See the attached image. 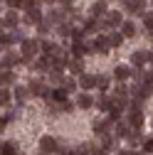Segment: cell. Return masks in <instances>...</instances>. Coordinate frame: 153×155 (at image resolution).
Returning a JSON list of instances; mask_svg holds the SVG:
<instances>
[{"label":"cell","mask_w":153,"mask_h":155,"mask_svg":"<svg viewBox=\"0 0 153 155\" xmlns=\"http://www.w3.org/2000/svg\"><path fill=\"white\" fill-rule=\"evenodd\" d=\"M20 49H22V62L30 64L32 57H35L37 52H42V42H40V40H25V42L20 45Z\"/></svg>","instance_id":"1"},{"label":"cell","mask_w":153,"mask_h":155,"mask_svg":"<svg viewBox=\"0 0 153 155\" xmlns=\"http://www.w3.org/2000/svg\"><path fill=\"white\" fill-rule=\"evenodd\" d=\"M27 86H30L32 96H40V99H52V89H49L45 81H40V79H32Z\"/></svg>","instance_id":"2"},{"label":"cell","mask_w":153,"mask_h":155,"mask_svg":"<svg viewBox=\"0 0 153 155\" xmlns=\"http://www.w3.org/2000/svg\"><path fill=\"white\" fill-rule=\"evenodd\" d=\"M94 52H99V54H106L111 49V40H109V35H97L94 37V42H91Z\"/></svg>","instance_id":"3"},{"label":"cell","mask_w":153,"mask_h":155,"mask_svg":"<svg viewBox=\"0 0 153 155\" xmlns=\"http://www.w3.org/2000/svg\"><path fill=\"white\" fill-rule=\"evenodd\" d=\"M40 150L47 153V155H52V153L59 150V143H57V138H52V135H42V138H40Z\"/></svg>","instance_id":"4"},{"label":"cell","mask_w":153,"mask_h":155,"mask_svg":"<svg viewBox=\"0 0 153 155\" xmlns=\"http://www.w3.org/2000/svg\"><path fill=\"white\" fill-rule=\"evenodd\" d=\"M69 52H72V59H82L84 54H91V52H94V47L87 45V42H74Z\"/></svg>","instance_id":"5"},{"label":"cell","mask_w":153,"mask_h":155,"mask_svg":"<svg viewBox=\"0 0 153 155\" xmlns=\"http://www.w3.org/2000/svg\"><path fill=\"white\" fill-rule=\"evenodd\" d=\"M62 54V47L54 45L49 40H42V57H49V59H57V57Z\"/></svg>","instance_id":"6"},{"label":"cell","mask_w":153,"mask_h":155,"mask_svg":"<svg viewBox=\"0 0 153 155\" xmlns=\"http://www.w3.org/2000/svg\"><path fill=\"white\" fill-rule=\"evenodd\" d=\"M111 123H114L111 118H104V121L99 118V121H94V123H91V128H94V133H97L99 138H104V135L111 133Z\"/></svg>","instance_id":"7"},{"label":"cell","mask_w":153,"mask_h":155,"mask_svg":"<svg viewBox=\"0 0 153 155\" xmlns=\"http://www.w3.org/2000/svg\"><path fill=\"white\" fill-rule=\"evenodd\" d=\"M106 12H109V3H106V0H97V3H91V8H89V15L94 17V20L104 17Z\"/></svg>","instance_id":"8"},{"label":"cell","mask_w":153,"mask_h":155,"mask_svg":"<svg viewBox=\"0 0 153 155\" xmlns=\"http://www.w3.org/2000/svg\"><path fill=\"white\" fill-rule=\"evenodd\" d=\"M124 8H126V12H131V15L143 17V15H146V0H128Z\"/></svg>","instance_id":"9"},{"label":"cell","mask_w":153,"mask_h":155,"mask_svg":"<svg viewBox=\"0 0 153 155\" xmlns=\"http://www.w3.org/2000/svg\"><path fill=\"white\" fill-rule=\"evenodd\" d=\"M126 20H124V15L121 12H116V10H111V12H106V20L101 22L104 27H121Z\"/></svg>","instance_id":"10"},{"label":"cell","mask_w":153,"mask_h":155,"mask_svg":"<svg viewBox=\"0 0 153 155\" xmlns=\"http://www.w3.org/2000/svg\"><path fill=\"white\" fill-rule=\"evenodd\" d=\"M143 111H133V108H128V123H131V128L133 130H141L143 128Z\"/></svg>","instance_id":"11"},{"label":"cell","mask_w":153,"mask_h":155,"mask_svg":"<svg viewBox=\"0 0 153 155\" xmlns=\"http://www.w3.org/2000/svg\"><path fill=\"white\" fill-rule=\"evenodd\" d=\"M76 81H79L82 91H91L94 86H97V76H94V74H89V71H84V74H82V76H79Z\"/></svg>","instance_id":"12"},{"label":"cell","mask_w":153,"mask_h":155,"mask_svg":"<svg viewBox=\"0 0 153 155\" xmlns=\"http://www.w3.org/2000/svg\"><path fill=\"white\" fill-rule=\"evenodd\" d=\"M17 22H20V15L15 10H8L3 15V30H12V27H17Z\"/></svg>","instance_id":"13"},{"label":"cell","mask_w":153,"mask_h":155,"mask_svg":"<svg viewBox=\"0 0 153 155\" xmlns=\"http://www.w3.org/2000/svg\"><path fill=\"white\" fill-rule=\"evenodd\" d=\"M128 96H131V89L121 81L116 89H114V99H116V101H124V104H128Z\"/></svg>","instance_id":"14"},{"label":"cell","mask_w":153,"mask_h":155,"mask_svg":"<svg viewBox=\"0 0 153 155\" xmlns=\"http://www.w3.org/2000/svg\"><path fill=\"white\" fill-rule=\"evenodd\" d=\"M17 62H22V54H15V52H5L3 57V69H12Z\"/></svg>","instance_id":"15"},{"label":"cell","mask_w":153,"mask_h":155,"mask_svg":"<svg viewBox=\"0 0 153 155\" xmlns=\"http://www.w3.org/2000/svg\"><path fill=\"white\" fill-rule=\"evenodd\" d=\"M15 42H25L22 40V37L20 35H12V32H3V35H0V45H3V47H10V45H15Z\"/></svg>","instance_id":"16"},{"label":"cell","mask_w":153,"mask_h":155,"mask_svg":"<svg viewBox=\"0 0 153 155\" xmlns=\"http://www.w3.org/2000/svg\"><path fill=\"white\" fill-rule=\"evenodd\" d=\"M133 133V128H131V123L128 121H121V123H116V138L121 140V138H126L128 140V135Z\"/></svg>","instance_id":"17"},{"label":"cell","mask_w":153,"mask_h":155,"mask_svg":"<svg viewBox=\"0 0 153 155\" xmlns=\"http://www.w3.org/2000/svg\"><path fill=\"white\" fill-rule=\"evenodd\" d=\"M146 62H148V52L138 49V52H133V54H131V67H143Z\"/></svg>","instance_id":"18"},{"label":"cell","mask_w":153,"mask_h":155,"mask_svg":"<svg viewBox=\"0 0 153 155\" xmlns=\"http://www.w3.org/2000/svg\"><path fill=\"white\" fill-rule=\"evenodd\" d=\"M131 74H133V71H131V67H126V64H119L116 69H114V79H119V81H126Z\"/></svg>","instance_id":"19"},{"label":"cell","mask_w":153,"mask_h":155,"mask_svg":"<svg viewBox=\"0 0 153 155\" xmlns=\"http://www.w3.org/2000/svg\"><path fill=\"white\" fill-rule=\"evenodd\" d=\"M94 104H97V101L89 96V91H82V94H79V99H76V106H79V108H91Z\"/></svg>","instance_id":"20"},{"label":"cell","mask_w":153,"mask_h":155,"mask_svg":"<svg viewBox=\"0 0 153 155\" xmlns=\"http://www.w3.org/2000/svg\"><path fill=\"white\" fill-rule=\"evenodd\" d=\"M25 22H27V25H40V22H42V12H40V8L30 10V12L25 15Z\"/></svg>","instance_id":"21"},{"label":"cell","mask_w":153,"mask_h":155,"mask_svg":"<svg viewBox=\"0 0 153 155\" xmlns=\"http://www.w3.org/2000/svg\"><path fill=\"white\" fill-rule=\"evenodd\" d=\"M30 96H32L30 86H17V89H15V101H17V104H22V101H27Z\"/></svg>","instance_id":"22"},{"label":"cell","mask_w":153,"mask_h":155,"mask_svg":"<svg viewBox=\"0 0 153 155\" xmlns=\"http://www.w3.org/2000/svg\"><path fill=\"white\" fill-rule=\"evenodd\" d=\"M52 101H54V104H64V101H67V89H64V86L52 89Z\"/></svg>","instance_id":"23"},{"label":"cell","mask_w":153,"mask_h":155,"mask_svg":"<svg viewBox=\"0 0 153 155\" xmlns=\"http://www.w3.org/2000/svg\"><path fill=\"white\" fill-rule=\"evenodd\" d=\"M74 30H76V27H72V22H64V25H59V27H57V35L67 40V37H74Z\"/></svg>","instance_id":"24"},{"label":"cell","mask_w":153,"mask_h":155,"mask_svg":"<svg viewBox=\"0 0 153 155\" xmlns=\"http://www.w3.org/2000/svg\"><path fill=\"white\" fill-rule=\"evenodd\" d=\"M67 69H69L72 74H76V76H82V74H84V62H82V59H72Z\"/></svg>","instance_id":"25"},{"label":"cell","mask_w":153,"mask_h":155,"mask_svg":"<svg viewBox=\"0 0 153 155\" xmlns=\"http://www.w3.org/2000/svg\"><path fill=\"white\" fill-rule=\"evenodd\" d=\"M97 106H99L101 111H111V108H114V99H109V96L101 94L99 99H97Z\"/></svg>","instance_id":"26"},{"label":"cell","mask_w":153,"mask_h":155,"mask_svg":"<svg viewBox=\"0 0 153 155\" xmlns=\"http://www.w3.org/2000/svg\"><path fill=\"white\" fill-rule=\"evenodd\" d=\"M0 81H3V86L15 84V71H12V69H3V74H0Z\"/></svg>","instance_id":"27"},{"label":"cell","mask_w":153,"mask_h":155,"mask_svg":"<svg viewBox=\"0 0 153 155\" xmlns=\"http://www.w3.org/2000/svg\"><path fill=\"white\" fill-rule=\"evenodd\" d=\"M121 32H124V37H136L138 30H136V25H133L131 20H126V22L121 25Z\"/></svg>","instance_id":"28"},{"label":"cell","mask_w":153,"mask_h":155,"mask_svg":"<svg viewBox=\"0 0 153 155\" xmlns=\"http://www.w3.org/2000/svg\"><path fill=\"white\" fill-rule=\"evenodd\" d=\"M116 143H119V138H111V135H104L101 138V148L104 150H116Z\"/></svg>","instance_id":"29"},{"label":"cell","mask_w":153,"mask_h":155,"mask_svg":"<svg viewBox=\"0 0 153 155\" xmlns=\"http://www.w3.org/2000/svg\"><path fill=\"white\" fill-rule=\"evenodd\" d=\"M109 86H111V79H109V76H104V74H99V76H97V89L106 91Z\"/></svg>","instance_id":"30"},{"label":"cell","mask_w":153,"mask_h":155,"mask_svg":"<svg viewBox=\"0 0 153 155\" xmlns=\"http://www.w3.org/2000/svg\"><path fill=\"white\" fill-rule=\"evenodd\" d=\"M12 96H15V94H10V89H8V86H3V91H0V104H3V108L10 104Z\"/></svg>","instance_id":"31"},{"label":"cell","mask_w":153,"mask_h":155,"mask_svg":"<svg viewBox=\"0 0 153 155\" xmlns=\"http://www.w3.org/2000/svg\"><path fill=\"white\" fill-rule=\"evenodd\" d=\"M49 27H52V22H49V20H42L40 25H37V35H40V37L49 35Z\"/></svg>","instance_id":"32"},{"label":"cell","mask_w":153,"mask_h":155,"mask_svg":"<svg viewBox=\"0 0 153 155\" xmlns=\"http://www.w3.org/2000/svg\"><path fill=\"white\" fill-rule=\"evenodd\" d=\"M0 153H3V155H15L17 153V145L15 143H3V145H0Z\"/></svg>","instance_id":"33"},{"label":"cell","mask_w":153,"mask_h":155,"mask_svg":"<svg viewBox=\"0 0 153 155\" xmlns=\"http://www.w3.org/2000/svg\"><path fill=\"white\" fill-rule=\"evenodd\" d=\"M109 40H111V47H119V45L124 42V32H111Z\"/></svg>","instance_id":"34"},{"label":"cell","mask_w":153,"mask_h":155,"mask_svg":"<svg viewBox=\"0 0 153 155\" xmlns=\"http://www.w3.org/2000/svg\"><path fill=\"white\" fill-rule=\"evenodd\" d=\"M143 27L148 30V35H153V12H146L143 15Z\"/></svg>","instance_id":"35"},{"label":"cell","mask_w":153,"mask_h":155,"mask_svg":"<svg viewBox=\"0 0 153 155\" xmlns=\"http://www.w3.org/2000/svg\"><path fill=\"white\" fill-rule=\"evenodd\" d=\"M49 79H52L54 84H59V81L64 84V79H62V71H59V69H52V71H49Z\"/></svg>","instance_id":"36"},{"label":"cell","mask_w":153,"mask_h":155,"mask_svg":"<svg viewBox=\"0 0 153 155\" xmlns=\"http://www.w3.org/2000/svg\"><path fill=\"white\" fill-rule=\"evenodd\" d=\"M128 143H131V145H143V140H141V135H138L136 130H133V133L128 135Z\"/></svg>","instance_id":"37"},{"label":"cell","mask_w":153,"mask_h":155,"mask_svg":"<svg viewBox=\"0 0 153 155\" xmlns=\"http://www.w3.org/2000/svg\"><path fill=\"white\" fill-rule=\"evenodd\" d=\"M62 86H64V89H67V94H69V91H74L76 86H79V81H74V79H64V84H62Z\"/></svg>","instance_id":"38"},{"label":"cell","mask_w":153,"mask_h":155,"mask_svg":"<svg viewBox=\"0 0 153 155\" xmlns=\"http://www.w3.org/2000/svg\"><path fill=\"white\" fill-rule=\"evenodd\" d=\"M37 8V0H22V10L25 12H30V10H35Z\"/></svg>","instance_id":"39"},{"label":"cell","mask_w":153,"mask_h":155,"mask_svg":"<svg viewBox=\"0 0 153 155\" xmlns=\"http://www.w3.org/2000/svg\"><path fill=\"white\" fill-rule=\"evenodd\" d=\"M141 148H143V153H153V138H146Z\"/></svg>","instance_id":"40"},{"label":"cell","mask_w":153,"mask_h":155,"mask_svg":"<svg viewBox=\"0 0 153 155\" xmlns=\"http://www.w3.org/2000/svg\"><path fill=\"white\" fill-rule=\"evenodd\" d=\"M59 111H64V113H72V111H74V104L64 101V104H59Z\"/></svg>","instance_id":"41"},{"label":"cell","mask_w":153,"mask_h":155,"mask_svg":"<svg viewBox=\"0 0 153 155\" xmlns=\"http://www.w3.org/2000/svg\"><path fill=\"white\" fill-rule=\"evenodd\" d=\"M8 3V8L10 10H15V8H22V0H5Z\"/></svg>","instance_id":"42"},{"label":"cell","mask_w":153,"mask_h":155,"mask_svg":"<svg viewBox=\"0 0 153 155\" xmlns=\"http://www.w3.org/2000/svg\"><path fill=\"white\" fill-rule=\"evenodd\" d=\"M146 81L153 86V69H148V71H146Z\"/></svg>","instance_id":"43"},{"label":"cell","mask_w":153,"mask_h":155,"mask_svg":"<svg viewBox=\"0 0 153 155\" xmlns=\"http://www.w3.org/2000/svg\"><path fill=\"white\" fill-rule=\"evenodd\" d=\"M91 155H106V150H104V148H94Z\"/></svg>","instance_id":"44"},{"label":"cell","mask_w":153,"mask_h":155,"mask_svg":"<svg viewBox=\"0 0 153 155\" xmlns=\"http://www.w3.org/2000/svg\"><path fill=\"white\" fill-rule=\"evenodd\" d=\"M148 62H153V49H148Z\"/></svg>","instance_id":"45"},{"label":"cell","mask_w":153,"mask_h":155,"mask_svg":"<svg viewBox=\"0 0 153 155\" xmlns=\"http://www.w3.org/2000/svg\"><path fill=\"white\" fill-rule=\"evenodd\" d=\"M128 155H143V153H141V150H131Z\"/></svg>","instance_id":"46"},{"label":"cell","mask_w":153,"mask_h":155,"mask_svg":"<svg viewBox=\"0 0 153 155\" xmlns=\"http://www.w3.org/2000/svg\"><path fill=\"white\" fill-rule=\"evenodd\" d=\"M59 3H64V5H67V8H69V5H72V0H59Z\"/></svg>","instance_id":"47"},{"label":"cell","mask_w":153,"mask_h":155,"mask_svg":"<svg viewBox=\"0 0 153 155\" xmlns=\"http://www.w3.org/2000/svg\"><path fill=\"white\" fill-rule=\"evenodd\" d=\"M116 155H128V153H124V150H119V153H116Z\"/></svg>","instance_id":"48"},{"label":"cell","mask_w":153,"mask_h":155,"mask_svg":"<svg viewBox=\"0 0 153 155\" xmlns=\"http://www.w3.org/2000/svg\"><path fill=\"white\" fill-rule=\"evenodd\" d=\"M45 3H57V0H45Z\"/></svg>","instance_id":"49"},{"label":"cell","mask_w":153,"mask_h":155,"mask_svg":"<svg viewBox=\"0 0 153 155\" xmlns=\"http://www.w3.org/2000/svg\"><path fill=\"white\" fill-rule=\"evenodd\" d=\"M40 155H47V153H40Z\"/></svg>","instance_id":"50"}]
</instances>
